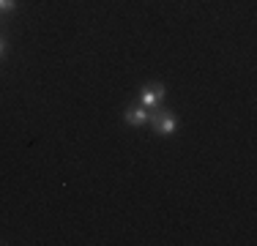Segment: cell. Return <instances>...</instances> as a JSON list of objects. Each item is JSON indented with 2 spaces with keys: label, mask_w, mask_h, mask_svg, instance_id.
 I'll return each instance as SVG.
<instances>
[{
  "label": "cell",
  "mask_w": 257,
  "mask_h": 246,
  "mask_svg": "<svg viewBox=\"0 0 257 246\" xmlns=\"http://www.w3.org/2000/svg\"><path fill=\"white\" fill-rule=\"evenodd\" d=\"M148 126L154 134H159V137H173V134L178 132L181 120H178V115H173L167 107H156V109H151V115H148Z\"/></svg>",
  "instance_id": "6da1fadb"
},
{
  "label": "cell",
  "mask_w": 257,
  "mask_h": 246,
  "mask_svg": "<svg viewBox=\"0 0 257 246\" xmlns=\"http://www.w3.org/2000/svg\"><path fill=\"white\" fill-rule=\"evenodd\" d=\"M164 96H167V88H164V82H145L143 88H140V104L148 109H156L164 104Z\"/></svg>",
  "instance_id": "7a4b0ae2"
},
{
  "label": "cell",
  "mask_w": 257,
  "mask_h": 246,
  "mask_svg": "<svg viewBox=\"0 0 257 246\" xmlns=\"http://www.w3.org/2000/svg\"><path fill=\"white\" fill-rule=\"evenodd\" d=\"M148 115H151V109L148 107H143V104H128V107L123 109V120L128 123V126H134V129H143V126H148Z\"/></svg>",
  "instance_id": "3957f363"
},
{
  "label": "cell",
  "mask_w": 257,
  "mask_h": 246,
  "mask_svg": "<svg viewBox=\"0 0 257 246\" xmlns=\"http://www.w3.org/2000/svg\"><path fill=\"white\" fill-rule=\"evenodd\" d=\"M17 9V0H0V14H9Z\"/></svg>",
  "instance_id": "277c9868"
},
{
  "label": "cell",
  "mask_w": 257,
  "mask_h": 246,
  "mask_svg": "<svg viewBox=\"0 0 257 246\" xmlns=\"http://www.w3.org/2000/svg\"><path fill=\"white\" fill-rule=\"evenodd\" d=\"M3 52H6V39L0 36V55H3Z\"/></svg>",
  "instance_id": "5b68a950"
}]
</instances>
